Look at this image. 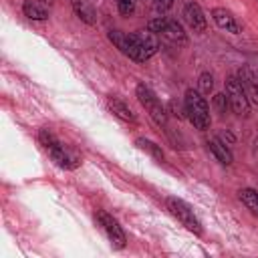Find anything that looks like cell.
<instances>
[{"instance_id":"cell-1","label":"cell","mask_w":258,"mask_h":258,"mask_svg":"<svg viewBox=\"0 0 258 258\" xmlns=\"http://www.w3.org/2000/svg\"><path fill=\"white\" fill-rule=\"evenodd\" d=\"M109 40L131 60L145 62L151 58L157 48L159 40L157 34L151 30H137V32H121V30H109Z\"/></svg>"},{"instance_id":"cell-2","label":"cell","mask_w":258,"mask_h":258,"mask_svg":"<svg viewBox=\"0 0 258 258\" xmlns=\"http://www.w3.org/2000/svg\"><path fill=\"white\" fill-rule=\"evenodd\" d=\"M38 141H40V145L44 147V151L48 153V157H50L58 167H62V169H75V167L81 165V155H79L75 149L62 145V143L58 141V137H56L50 129H46V127L40 129V131H38Z\"/></svg>"},{"instance_id":"cell-3","label":"cell","mask_w":258,"mask_h":258,"mask_svg":"<svg viewBox=\"0 0 258 258\" xmlns=\"http://www.w3.org/2000/svg\"><path fill=\"white\" fill-rule=\"evenodd\" d=\"M183 107H185V113H187L189 123L196 129H200V131L210 129V125H212L210 107H208V103H206V99L202 97L200 91L187 89L185 91V97H183Z\"/></svg>"},{"instance_id":"cell-4","label":"cell","mask_w":258,"mask_h":258,"mask_svg":"<svg viewBox=\"0 0 258 258\" xmlns=\"http://www.w3.org/2000/svg\"><path fill=\"white\" fill-rule=\"evenodd\" d=\"M147 30H151L155 34H161L171 44H177V46H185L187 44V34L183 32V26L173 18L157 16V18L147 22Z\"/></svg>"},{"instance_id":"cell-5","label":"cell","mask_w":258,"mask_h":258,"mask_svg":"<svg viewBox=\"0 0 258 258\" xmlns=\"http://www.w3.org/2000/svg\"><path fill=\"white\" fill-rule=\"evenodd\" d=\"M135 95H137L141 107L149 113V117H151L159 127H165V125H167V111H165V107L161 105V101L157 99V95H155L145 83H139V85L135 87Z\"/></svg>"},{"instance_id":"cell-6","label":"cell","mask_w":258,"mask_h":258,"mask_svg":"<svg viewBox=\"0 0 258 258\" xmlns=\"http://www.w3.org/2000/svg\"><path fill=\"white\" fill-rule=\"evenodd\" d=\"M165 206H167V210H169V214L185 228V230H189L191 234H196V236H202V224H200V220L196 218V214H194V210L189 208V204H185L183 200H179V198H167L165 200Z\"/></svg>"},{"instance_id":"cell-7","label":"cell","mask_w":258,"mask_h":258,"mask_svg":"<svg viewBox=\"0 0 258 258\" xmlns=\"http://www.w3.org/2000/svg\"><path fill=\"white\" fill-rule=\"evenodd\" d=\"M226 95H228L230 107H232V111L236 115L246 117L250 113V99H248V95H246V91H244V87H242L238 77H228V81H226Z\"/></svg>"},{"instance_id":"cell-8","label":"cell","mask_w":258,"mask_h":258,"mask_svg":"<svg viewBox=\"0 0 258 258\" xmlns=\"http://www.w3.org/2000/svg\"><path fill=\"white\" fill-rule=\"evenodd\" d=\"M95 218H97V224L101 226V230L105 232L107 240L111 242V246H113L115 250L125 248L127 236H125L123 228L119 226V222H117V220H115L111 214H107V212H103V210H99V212L95 214Z\"/></svg>"},{"instance_id":"cell-9","label":"cell","mask_w":258,"mask_h":258,"mask_svg":"<svg viewBox=\"0 0 258 258\" xmlns=\"http://www.w3.org/2000/svg\"><path fill=\"white\" fill-rule=\"evenodd\" d=\"M185 24L194 30V32H206V26H208V20H206V14L204 10L200 8L198 2H187L183 6V12H181Z\"/></svg>"},{"instance_id":"cell-10","label":"cell","mask_w":258,"mask_h":258,"mask_svg":"<svg viewBox=\"0 0 258 258\" xmlns=\"http://www.w3.org/2000/svg\"><path fill=\"white\" fill-rule=\"evenodd\" d=\"M236 77L240 79V83H242V87H244V91H246L250 103H256V105H258V75H256L252 69L242 67Z\"/></svg>"},{"instance_id":"cell-11","label":"cell","mask_w":258,"mask_h":258,"mask_svg":"<svg viewBox=\"0 0 258 258\" xmlns=\"http://www.w3.org/2000/svg\"><path fill=\"white\" fill-rule=\"evenodd\" d=\"M212 18H214V22H216L222 30H226V32H232V34H240V32H242L240 22H238V20L232 16V12L226 10V8H214V10H212Z\"/></svg>"},{"instance_id":"cell-12","label":"cell","mask_w":258,"mask_h":258,"mask_svg":"<svg viewBox=\"0 0 258 258\" xmlns=\"http://www.w3.org/2000/svg\"><path fill=\"white\" fill-rule=\"evenodd\" d=\"M22 12L30 20H46L48 18V4H46V0H24Z\"/></svg>"},{"instance_id":"cell-13","label":"cell","mask_w":258,"mask_h":258,"mask_svg":"<svg viewBox=\"0 0 258 258\" xmlns=\"http://www.w3.org/2000/svg\"><path fill=\"white\" fill-rule=\"evenodd\" d=\"M107 107H109V111H111L115 117H119L121 121H127V123H137L135 113H133V111L129 109V105H127V103H123L121 99H117V97H109Z\"/></svg>"},{"instance_id":"cell-14","label":"cell","mask_w":258,"mask_h":258,"mask_svg":"<svg viewBox=\"0 0 258 258\" xmlns=\"http://www.w3.org/2000/svg\"><path fill=\"white\" fill-rule=\"evenodd\" d=\"M208 147H210V151L214 153V157H216L220 163H224V165H230V163L234 161V155H232L230 147H228V145H226L222 139H218V137L210 139V141H208Z\"/></svg>"},{"instance_id":"cell-15","label":"cell","mask_w":258,"mask_h":258,"mask_svg":"<svg viewBox=\"0 0 258 258\" xmlns=\"http://www.w3.org/2000/svg\"><path fill=\"white\" fill-rule=\"evenodd\" d=\"M135 145H137L141 151L149 153V155H151L155 161H165V153H163L161 145H157L155 141H151V139H145V137H137V139H135Z\"/></svg>"},{"instance_id":"cell-16","label":"cell","mask_w":258,"mask_h":258,"mask_svg":"<svg viewBox=\"0 0 258 258\" xmlns=\"http://www.w3.org/2000/svg\"><path fill=\"white\" fill-rule=\"evenodd\" d=\"M238 196H240L242 204H244L254 216H258V191L252 189V187H244V189L238 191Z\"/></svg>"},{"instance_id":"cell-17","label":"cell","mask_w":258,"mask_h":258,"mask_svg":"<svg viewBox=\"0 0 258 258\" xmlns=\"http://www.w3.org/2000/svg\"><path fill=\"white\" fill-rule=\"evenodd\" d=\"M73 8H75L77 16H79L81 20H85L87 24H93V22H95V10H93V6H89L85 0H73Z\"/></svg>"},{"instance_id":"cell-18","label":"cell","mask_w":258,"mask_h":258,"mask_svg":"<svg viewBox=\"0 0 258 258\" xmlns=\"http://www.w3.org/2000/svg\"><path fill=\"white\" fill-rule=\"evenodd\" d=\"M212 107H214V111H216L218 115H226L228 109H230V99H228V95H226V93H216L214 99H212Z\"/></svg>"},{"instance_id":"cell-19","label":"cell","mask_w":258,"mask_h":258,"mask_svg":"<svg viewBox=\"0 0 258 258\" xmlns=\"http://www.w3.org/2000/svg\"><path fill=\"white\" fill-rule=\"evenodd\" d=\"M198 89L202 95H210L212 89H214V77L210 73H202L200 79H198Z\"/></svg>"},{"instance_id":"cell-20","label":"cell","mask_w":258,"mask_h":258,"mask_svg":"<svg viewBox=\"0 0 258 258\" xmlns=\"http://www.w3.org/2000/svg\"><path fill=\"white\" fill-rule=\"evenodd\" d=\"M147 4L155 10V12H165L173 6V0H147Z\"/></svg>"},{"instance_id":"cell-21","label":"cell","mask_w":258,"mask_h":258,"mask_svg":"<svg viewBox=\"0 0 258 258\" xmlns=\"http://www.w3.org/2000/svg\"><path fill=\"white\" fill-rule=\"evenodd\" d=\"M117 8L123 16H131L135 10V2L133 0H121V2H117Z\"/></svg>"},{"instance_id":"cell-22","label":"cell","mask_w":258,"mask_h":258,"mask_svg":"<svg viewBox=\"0 0 258 258\" xmlns=\"http://www.w3.org/2000/svg\"><path fill=\"white\" fill-rule=\"evenodd\" d=\"M117 2H121V0H117Z\"/></svg>"}]
</instances>
